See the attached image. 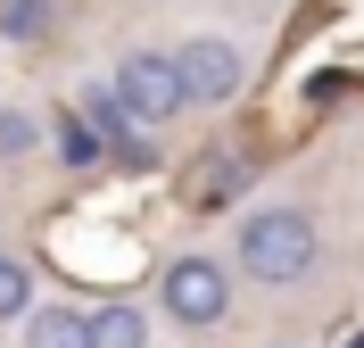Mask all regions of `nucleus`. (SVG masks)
<instances>
[{
    "label": "nucleus",
    "mask_w": 364,
    "mask_h": 348,
    "mask_svg": "<svg viewBox=\"0 0 364 348\" xmlns=\"http://www.w3.org/2000/svg\"><path fill=\"white\" fill-rule=\"evenodd\" d=\"M232 265L265 290H298V282L323 274V224L298 199H265L232 224Z\"/></svg>",
    "instance_id": "1"
},
{
    "label": "nucleus",
    "mask_w": 364,
    "mask_h": 348,
    "mask_svg": "<svg viewBox=\"0 0 364 348\" xmlns=\"http://www.w3.org/2000/svg\"><path fill=\"white\" fill-rule=\"evenodd\" d=\"M108 92L133 108L141 133H166L174 116H191L199 100H191V83H182V58L158 42H133V50H116V67H108Z\"/></svg>",
    "instance_id": "2"
},
{
    "label": "nucleus",
    "mask_w": 364,
    "mask_h": 348,
    "mask_svg": "<svg viewBox=\"0 0 364 348\" xmlns=\"http://www.w3.org/2000/svg\"><path fill=\"white\" fill-rule=\"evenodd\" d=\"M158 315L174 332H215L232 315V265L215 249H174L158 265Z\"/></svg>",
    "instance_id": "3"
},
{
    "label": "nucleus",
    "mask_w": 364,
    "mask_h": 348,
    "mask_svg": "<svg viewBox=\"0 0 364 348\" xmlns=\"http://www.w3.org/2000/svg\"><path fill=\"white\" fill-rule=\"evenodd\" d=\"M174 58H182V83H191L199 108H232V100L249 92V75H257V58H249L240 33H182Z\"/></svg>",
    "instance_id": "4"
},
{
    "label": "nucleus",
    "mask_w": 364,
    "mask_h": 348,
    "mask_svg": "<svg viewBox=\"0 0 364 348\" xmlns=\"http://www.w3.org/2000/svg\"><path fill=\"white\" fill-rule=\"evenodd\" d=\"M25 348H91V307L75 299H33V315L17 324Z\"/></svg>",
    "instance_id": "5"
},
{
    "label": "nucleus",
    "mask_w": 364,
    "mask_h": 348,
    "mask_svg": "<svg viewBox=\"0 0 364 348\" xmlns=\"http://www.w3.org/2000/svg\"><path fill=\"white\" fill-rule=\"evenodd\" d=\"M91 348H149V307L100 299V307H91Z\"/></svg>",
    "instance_id": "6"
},
{
    "label": "nucleus",
    "mask_w": 364,
    "mask_h": 348,
    "mask_svg": "<svg viewBox=\"0 0 364 348\" xmlns=\"http://www.w3.org/2000/svg\"><path fill=\"white\" fill-rule=\"evenodd\" d=\"M33 149H42V116L17 108V100H0V166H25Z\"/></svg>",
    "instance_id": "7"
},
{
    "label": "nucleus",
    "mask_w": 364,
    "mask_h": 348,
    "mask_svg": "<svg viewBox=\"0 0 364 348\" xmlns=\"http://www.w3.org/2000/svg\"><path fill=\"white\" fill-rule=\"evenodd\" d=\"M58 9L67 0H0V33L9 42H42L50 25H58Z\"/></svg>",
    "instance_id": "8"
},
{
    "label": "nucleus",
    "mask_w": 364,
    "mask_h": 348,
    "mask_svg": "<svg viewBox=\"0 0 364 348\" xmlns=\"http://www.w3.org/2000/svg\"><path fill=\"white\" fill-rule=\"evenodd\" d=\"M25 315H33V265L0 249V324H25Z\"/></svg>",
    "instance_id": "9"
},
{
    "label": "nucleus",
    "mask_w": 364,
    "mask_h": 348,
    "mask_svg": "<svg viewBox=\"0 0 364 348\" xmlns=\"http://www.w3.org/2000/svg\"><path fill=\"white\" fill-rule=\"evenodd\" d=\"M199 199H232V166H224V158L199 166Z\"/></svg>",
    "instance_id": "10"
},
{
    "label": "nucleus",
    "mask_w": 364,
    "mask_h": 348,
    "mask_svg": "<svg viewBox=\"0 0 364 348\" xmlns=\"http://www.w3.org/2000/svg\"><path fill=\"white\" fill-rule=\"evenodd\" d=\"M282 348H290V340H282Z\"/></svg>",
    "instance_id": "11"
}]
</instances>
